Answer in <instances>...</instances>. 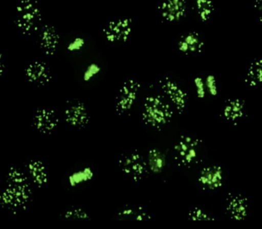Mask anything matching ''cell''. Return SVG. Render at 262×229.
Here are the masks:
<instances>
[{
	"mask_svg": "<svg viewBox=\"0 0 262 229\" xmlns=\"http://www.w3.org/2000/svg\"><path fill=\"white\" fill-rule=\"evenodd\" d=\"M31 197L27 174L16 167H11L6 174V185L0 190V207L16 213L26 209Z\"/></svg>",
	"mask_w": 262,
	"mask_h": 229,
	"instance_id": "6da1fadb",
	"label": "cell"
},
{
	"mask_svg": "<svg viewBox=\"0 0 262 229\" xmlns=\"http://www.w3.org/2000/svg\"><path fill=\"white\" fill-rule=\"evenodd\" d=\"M173 108L166 98L155 94L146 97L143 105L142 119L145 124L154 128H160L171 120Z\"/></svg>",
	"mask_w": 262,
	"mask_h": 229,
	"instance_id": "7a4b0ae2",
	"label": "cell"
},
{
	"mask_svg": "<svg viewBox=\"0 0 262 229\" xmlns=\"http://www.w3.org/2000/svg\"><path fill=\"white\" fill-rule=\"evenodd\" d=\"M42 19V13L36 2L20 1L16 6L14 23L24 34L30 35L38 30Z\"/></svg>",
	"mask_w": 262,
	"mask_h": 229,
	"instance_id": "3957f363",
	"label": "cell"
},
{
	"mask_svg": "<svg viewBox=\"0 0 262 229\" xmlns=\"http://www.w3.org/2000/svg\"><path fill=\"white\" fill-rule=\"evenodd\" d=\"M201 144V140L194 136H180L173 147L175 160L184 166L195 164L200 156Z\"/></svg>",
	"mask_w": 262,
	"mask_h": 229,
	"instance_id": "277c9868",
	"label": "cell"
},
{
	"mask_svg": "<svg viewBox=\"0 0 262 229\" xmlns=\"http://www.w3.org/2000/svg\"><path fill=\"white\" fill-rule=\"evenodd\" d=\"M133 30L132 18L123 17L109 21L103 29L105 39L111 43L125 42Z\"/></svg>",
	"mask_w": 262,
	"mask_h": 229,
	"instance_id": "5b68a950",
	"label": "cell"
},
{
	"mask_svg": "<svg viewBox=\"0 0 262 229\" xmlns=\"http://www.w3.org/2000/svg\"><path fill=\"white\" fill-rule=\"evenodd\" d=\"M140 88V84L136 80L129 79L123 82L116 98L115 109L118 113H126L133 108Z\"/></svg>",
	"mask_w": 262,
	"mask_h": 229,
	"instance_id": "8992f818",
	"label": "cell"
},
{
	"mask_svg": "<svg viewBox=\"0 0 262 229\" xmlns=\"http://www.w3.org/2000/svg\"><path fill=\"white\" fill-rule=\"evenodd\" d=\"M118 163L122 172L135 181L140 180L148 169L146 161L137 152H129L121 156Z\"/></svg>",
	"mask_w": 262,
	"mask_h": 229,
	"instance_id": "52a82bcc",
	"label": "cell"
},
{
	"mask_svg": "<svg viewBox=\"0 0 262 229\" xmlns=\"http://www.w3.org/2000/svg\"><path fill=\"white\" fill-rule=\"evenodd\" d=\"M160 86L164 97L172 108L179 113L182 112L187 102V94L184 89L176 81L169 78L162 79Z\"/></svg>",
	"mask_w": 262,
	"mask_h": 229,
	"instance_id": "ba28073f",
	"label": "cell"
},
{
	"mask_svg": "<svg viewBox=\"0 0 262 229\" xmlns=\"http://www.w3.org/2000/svg\"><path fill=\"white\" fill-rule=\"evenodd\" d=\"M32 123L34 128L41 134H49L57 128L59 119L55 111L48 108H40L34 112Z\"/></svg>",
	"mask_w": 262,
	"mask_h": 229,
	"instance_id": "9c48e42d",
	"label": "cell"
},
{
	"mask_svg": "<svg viewBox=\"0 0 262 229\" xmlns=\"http://www.w3.org/2000/svg\"><path fill=\"white\" fill-rule=\"evenodd\" d=\"M64 118L70 126L76 128L85 127L90 121V114L85 104L80 101L72 103L64 109Z\"/></svg>",
	"mask_w": 262,
	"mask_h": 229,
	"instance_id": "30bf717a",
	"label": "cell"
},
{
	"mask_svg": "<svg viewBox=\"0 0 262 229\" xmlns=\"http://www.w3.org/2000/svg\"><path fill=\"white\" fill-rule=\"evenodd\" d=\"M24 74L29 83L37 86L46 85L52 79L49 66L41 61H35L30 63L25 68Z\"/></svg>",
	"mask_w": 262,
	"mask_h": 229,
	"instance_id": "8fae6325",
	"label": "cell"
},
{
	"mask_svg": "<svg viewBox=\"0 0 262 229\" xmlns=\"http://www.w3.org/2000/svg\"><path fill=\"white\" fill-rule=\"evenodd\" d=\"M198 180L201 186L206 190L219 189L224 181L223 170L217 165L206 166L200 171Z\"/></svg>",
	"mask_w": 262,
	"mask_h": 229,
	"instance_id": "7c38bea8",
	"label": "cell"
},
{
	"mask_svg": "<svg viewBox=\"0 0 262 229\" xmlns=\"http://www.w3.org/2000/svg\"><path fill=\"white\" fill-rule=\"evenodd\" d=\"M187 9L186 3L183 0H167L158 7L162 18L170 22L181 20L185 16Z\"/></svg>",
	"mask_w": 262,
	"mask_h": 229,
	"instance_id": "4fadbf2b",
	"label": "cell"
},
{
	"mask_svg": "<svg viewBox=\"0 0 262 229\" xmlns=\"http://www.w3.org/2000/svg\"><path fill=\"white\" fill-rule=\"evenodd\" d=\"M226 210L232 219L236 221L244 220L249 212L247 198L241 194L230 195L226 201Z\"/></svg>",
	"mask_w": 262,
	"mask_h": 229,
	"instance_id": "5bb4252c",
	"label": "cell"
},
{
	"mask_svg": "<svg viewBox=\"0 0 262 229\" xmlns=\"http://www.w3.org/2000/svg\"><path fill=\"white\" fill-rule=\"evenodd\" d=\"M39 45L47 55H53L56 52L60 42V36L56 28L47 24L41 29L39 37Z\"/></svg>",
	"mask_w": 262,
	"mask_h": 229,
	"instance_id": "9a60e30c",
	"label": "cell"
},
{
	"mask_svg": "<svg viewBox=\"0 0 262 229\" xmlns=\"http://www.w3.org/2000/svg\"><path fill=\"white\" fill-rule=\"evenodd\" d=\"M27 175L35 186H45L49 179L48 173L45 164L38 159H32L27 164Z\"/></svg>",
	"mask_w": 262,
	"mask_h": 229,
	"instance_id": "2e32d148",
	"label": "cell"
},
{
	"mask_svg": "<svg viewBox=\"0 0 262 229\" xmlns=\"http://www.w3.org/2000/svg\"><path fill=\"white\" fill-rule=\"evenodd\" d=\"M204 46V42L201 36L192 31L181 36L177 43L179 51L186 54L200 52Z\"/></svg>",
	"mask_w": 262,
	"mask_h": 229,
	"instance_id": "e0dca14e",
	"label": "cell"
},
{
	"mask_svg": "<svg viewBox=\"0 0 262 229\" xmlns=\"http://www.w3.org/2000/svg\"><path fill=\"white\" fill-rule=\"evenodd\" d=\"M245 102L239 98L229 99L225 103L222 110L224 118L229 122H238L244 115Z\"/></svg>",
	"mask_w": 262,
	"mask_h": 229,
	"instance_id": "ac0fdd59",
	"label": "cell"
},
{
	"mask_svg": "<svg viewBox=\"0 0 262 229\" xmlns=\"http://www.w3.org/2000/svg\"><path fill=\"white\" fill-rule=\"evenodd\" d=\"M117 216L121 219L143 222L149 220L151 216L140 206L126 205L119 210Z\"/></svg>",
	"mask_w": 262,
	"mask_h": 229,
	"instance_id": "d6986e66",
	"label": "cell"
},
{
	"mask_svg": "<svg viewBox=\"0 0 262 229\" xmlns=\"http://www.w3.org/2000/svg\"><path fill=\"white\" fill-rule=\"evenodd\" d=\"M94 175L93 169L85 166L71 172L68 177L67 181L69 185L74 188L89 182L93 179Z\"/></svg>",
	"mask_w": 262,
	"mask_h": 229,
	"instance_id": "ffe728a7",
	"label": "cell"
},
{
	"mask_svg": "<svg viewBox=\"0 0 262 229\" xmlns=\"http://www.w3.org/2000/svg\"><path fill=\"white\" fill-rule=\"evenodd\" d=\"M146 164L147 168L155 174L161 173L166 165V158L159 149L152 148L148 151Z\"/></svg>",
	"mask_w": 262,
	"mask_h": 229,
	"instance_id": "44dd1931",
	"label": "cell"
},
{
	"mask_svg": "<svg viewBox=\"0 0 262 229\" xmlns=\"http://www.w3.org/2000/svg\"><path fill=\"white\" fill-rule=\"evenodd\" d=\"M262 80V65L260 59H255L250 64L246 75V82L253 87L261 83Z\"/></svg>",
	"mask_w": 262,
	"mask_h": 229,
	"instance_id": "7402d4cb",
	"label": "cell"
},
{
	"mask_svg": "<svg viewBox=\"0 0 262 229\" xmlns=\"http://www.w3.org/2000/svg\"><path fill=\"white\" fill-rule=\"evenodd\" d=\"M194 9L200 19L202 21H206L212 16L214 6L212 1L197 0L195 2Z\"/></svg>",
	"mask_w": 262,
	"mask_h": 229,
	"instance_id": "603a6c76",
	"label": "cell"
},
{
	"mask_svg": "<svg viewBox=\"0 0 262 229\" xmlns=\"http://www.w3.org/2000/svg\"><path fill=\"white\" fill-rule=\"evenodd\" d=\"M188 217L193 222H211L214 220L213 216L200 207H194L188 213Z\"/></svg>",
	"mask_w": 262,
	"mask_h": 229,
	"instance_id": "cb8c5ba5",
	"label": "cell"
},
{
	"mask_svg": "<svg viewBox=\"0 0 262 229\" xmlns=\"http://www.w3.org/2000/svg\"><path fill=\"white\" fill-rule=\"evenodd\" d=\"M62 217L67 220H88L90 216L84 209L80 207H71L67 209L62 214Z\"/></svg>",
	"mask_w": 262,
	"mask_h": 229,
	"instance_id": "d4e9b609",
	"label": "cell"
},
{
	"mask_svg": "<svg viewBox=\"0 0 262 229\" xmlns=\"http://www.w3.org/2000/svg\"><path fill=\"white\" fill-rule=\"evenodd\" d=\"M101 70V66L99 63L95 62L90 63L83 71L82 80L84 82L91 81L100 73Z\"/></svg>",
	"mask_w": 262,
	"mask_h": 229,
	"instance_id": "484cf974",
	"label": "cell"
},
{
	"mask_svg": "<svg viewBox=\"0 0 262 229\" xmlns=\"http://www.w3.org/2000/svg\"><path fill=\"white\" fill-rule=\"evenodd\" d=\"M204 80L207 93L213 97L216 96L218 93V87L214 75L208 74Z\"/></svg>",
	"mask_w": 262,
	"mask_h": 229,
	"instance_id": "4316f807",
	"label": "cell"
},
{
	"mask_svg": "<svg viewBox=\"0 0 262 229\" xmlns=\"http://www.w3.org/2000/svg\"><path fill=\"white\" fill-rule=\"evenodd\" d=\"M85 45V39L81 36H77L68 42L66 49L69 52L75 53L81 50Z\"/></svg>",
	"mask_w": 262,
	"mask_h": 229,
	"instance_id": "83f0119b",
	"label": "cell"
},
{
	"mask_svg": "<svg viewBox=\"0 0 262 229\" xmlns=\"http://www.w3.org/2000/svg\"><path fill=\"white\" fill-rule=\"evenodd\" d=\"M193 83L197 97L200 99L204 98L207 93L204 79L197 76L194 78Z\"/></svg>",
	"mask_w": 262,
	"mask_h": 229,
	"instance_id": "f1b7e54d",
	"label": "cell"
},
{
	"mask_svg": "<svg viewBox=\"0 0 262 229\" xmlns=\"http://www.w3.org/2000/svg\"><path fill=\"white\" fill-rule=\"evenodd\" d=\"M5 70L4 58L2 52H0V76L2 75Z\"/></svg>",
	"mask_w": 262,
	"mask_h": 229,
	"instance_id": "f546056e",
	"label": "cell"
}]
</instances>
